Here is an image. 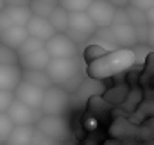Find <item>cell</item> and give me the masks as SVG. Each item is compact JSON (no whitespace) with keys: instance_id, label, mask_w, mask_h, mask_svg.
Returning a JSON list of instances; mask_svg holds the SVG:
<instances>
[{"instance_id":"obj_11","label":"cell","mask_w":154,"mask_h":145,"mask_svg":"<svg viewBox=\"0 0 154 145\" xmlns=\"http://www.w3.org/2000/svg\"><path fill=\"white\" fill-rule=\"evenodd\" d=\"M5 115H7V118L11 120V124H13L14 127H16V125H34L36 120L41 116L39 111H32L31 108L23 106V104L18 102V100H13V102H11V106L7 108Z\"/></svg>"},{"instance_id":"obj_9","label":"cell","mask_w":154,"mask_h":145,"mask_svg":"<svg viewBox=\"0 0 154 145\" xmlns=\"http://www.w3.org/2000/svg\"><path fill=\"white\" fill-rule=\"evenodd\" d=\"M43 140L45 138L34 129V125H16L4 145H43Z\"/></svg>"},{"instance_id":"obj_13","label":"cell","mask_w":154,"mask_h":145,"mask_svg":"<svg viewBox=\"0 0 154 145\" xmlns=\"http://www.w3.org/2000/svg\"><path fill=\"white\" fill-rule=\"evenodd\" d=\"M25 31H27L29 38L39 39V41H43V43L56 34V31L50 27L48 20L39 18V16H31V18H29V22L25 23Z\"/></svg>"},{"instance_id":"obj_18","label":"cell","mask_w":154,"mask_h":145,"mask_svg":"<svg viewBox=\"0 0 154 145\" xmlns=\"http://www.w3.org/2000/svg\"><path fill=\"white\" fill-rule=\"evenodd\" d=\"M129 91H131V88H129L125 82H120V84H116V86L108 88L100 97H102L109 106H118V104H124V100L127 99Z\"/></svg>"},{"instance_id":"obj_25","label":"cell","mask_w":154,"mask_h":145,"mask_svg":"<svg viewBox=\"0 0 154 145\" xmlns=\"http://www.w3.org/2000/svg\"><path fill=\"white\" fill-rule=\"evenodd\" d=\"M124 13H125V16H127V22H129L133 27H140V25L149 23L145 13H143V11H138V9H134V7H131V5H127V7L124 9Z\"/></svg>"},{"instance_id":"obj_12","label":"cell","mask_w":154,"mask_h":145,"mask_svg":"<svg viewBox=\"0 0 154 145\" xmlns=\"http://www.w3.org/2000/svg\"><path fill=\"white\" fill-rule=\"evenodd\" d=\"M111 36L115 39L116 48H133L138 45L136 41V31L131 23H124V25H111L109 27Z\"/></svg>"},{"instance_id":"obj_1","label":"cell","mask_w":154,"mask_h":145,"mask_svg":"<svg viewBox=\"0 0 154 145\" xmlns=\"http://www.w3.org/2000/svg\"><path fill=\"white\" fill-rule=\"evenodd\" d=\"M134 68V52L133 48H115L106 52L86 65V75L90 81L111 79L118 73Z\"/></svg>"},{"instance_id":"obj_20","label":"cell","mask_w":154,"mask_h":145,"mask_svg":"<svg viewBox=\"0 0 154 145\" xmlns=\"http://www.w3.org/2000/svg\"><path fill=\"white\" fill-rule=\"evenodd\" d=\"M109 111H111L109 104H108L100 95H93V97L88 99V113L93 115V116H97L100 122H102L104 116L109 115Z\"/></svg>"},{"instance_id":"obj_3","label":"cell","mask_w":154,"mask_h":145,"mask_svg":"<svg viewBox=\"0 0 154 145\" xmlns=\"http://www.w3.org/2000/svg\"><path fill=\"white\" fill-rule=\"evenodd\" d=\"M70 106V93H66L59 86H50L43 91L41 100V113L45 116H65Z\"/></svg>"},{"instance_id":"obj_23","label":"cell","mask_w":154,"mask_h":145,"mask_svg":"<svg viewBox=\"0 0 154 145\" xmlns=\"http://www.w3.org/2000/svg\"><path fill=\"white\" fill-rule=\"evenodd\" d=\"M90 4H91V0H57V7H61L68 14L70 13H86Z\"/></svg>"},{"instance_id":"obj_10","label":"cell","mask_w":154,"mask_h":145,"mask_svg":"<svg viewBox=\"0 0 154 145\" xmlns=\"http://www.w3.org/2000/svg\"><path fill=\"white\" fill-rule=\"evenodd\" d=\"M29 7H11L5 5L0 11V31L9 29V27H25V23L31 18Z\"/></svg>"},{"instance_id":"obj_7","label":"cell","mask_w":154,"mask_h":145,"mask_svg":"<svg viewBox=\"0 0 154 145\" xmlns=\"http://www.w3.org/2000/svg\"><path fill=\"white\" fill-rule=\"evenodd\" d=\"M116 9L108 0H91L90 7L86 9V14L93 22L95 29H108L113 23Z\"/></svg>"},{"instance_id":"obj_27","label":"cell","mask_w":154,"mask_h":145,"mask_svg":"<svg viewBox=\"0 0 154 145\" xmlns=\"http://www.w3.org/2000/svg\"><path fill=\"white\" fill-rule=\"evenodd\" d=\"M81 124H82V129H84L86 133H95V131H99V127H100V120H99L97 116L90 115L88 111L82 115Z\"/></svg>"},{"instance_id":"obj_33","label":"cell","mask_w":154,"mask_h":145,"mask_svg":"<svg viewBox=\"0 0 154 145\" xmlns=\"http://www.w3.org/2000/svg\"><path fill=\"white\" fill-rule=\"evenodd\" d=\"M4 7H5V0H0V11H2Z\"/></svg>"},{"instance_id":"obj_22","label":"cell","mask_w":154,"mask_h":145,"mask_svg":"<svg viewBox=\"0 0 154 145\" xmlns=\"http://www.w3.org/2000/svg\"><path fill=\"white\" fill-rule=\"evenodd\" d=\"M47 20H48L50 27H52L56 32H59V34H65V32H66V27H68V13L63 11L61 7H56V9L50 13V16H48Z\"/></svg>"},{"instance_id":"obj_2","label":"cell","mask_w":154,"mask_h":145,"mask_svg":"<svg viewBox=\"0 0 154 145\" xmlns=\"http://www.w3.org/2000/svg\"><path fill=\"white\" fill-rule=\"evenodd\" d=\"M45 73L48 75L50 82L54 86L63 88L66 93L75 91L82 84L81 82V59H50Z\"/></svg>"},{"instance_id":"obj_14","label":"cell","mask_w":154,"mask_h":145,"mask_svg":"<svg viewBox=\"0 0 154 145\" xmlns=\"http://www.w3.org/2000/svg\"><path fill=\"white\" fill-rule=\"evenodd\" d=\"M22 81V68L18 65H0V90L13 93Z\"/></svg>"},{"instance_id":"obj_17","label":"cell","mask_w":154,"mask_h":145,"mask_svg":"<svg viewBox=\"0 0 154 145\" xmlns=\"http://www.w3.org/2000/svg\"><path fill=\"white\" fill-rule=\"evenodd\" d=\"M108 134H109V138H115V140L134 136V125L125 116H118V118H115L111 122V125L108 129Z\"/></svg>"},{"instance_id":"obj_19","label":"cell","mask_w":154,"mask_h":145,"mask_svg":"<svg viewBox=\"0 0 154 145\" xmlns=\"http://www.w3.org/2000/svg\"><path fill=\"white\" fill-rule=\"evenodd\" d=\"M29 11L32 16H39V18H48L50 13L57 7V0H29Z\"/></svg>"},{"instance_id":"obj_28","label":"cell","mask_w":154,"mask_h":145,"mask_svg":"<svg viewBox=\"0 0 154 145\" xmlns=\"http://www.w3.org/2000/svg\"><path fill=\"white\" fill-rule=\"evenodd\" d=\"M13 124H11V120L7 118V115L5 113H0V145L5 143V140H7V136H9V133L13 131Z\"/></svg>"},{"instance_id":"obj_16","label":"cell","mask_w":154,"mask_h":145,"mask_svg":"<svg viewBox=\"0 0 154 145\" xmlns=\"http://www.w3.org/2000/svg\"><path fill=\"white\" fill-rule=\"evenodd\" d=\"M27 38H29V34H27L25 27H9V29H4L0 32V45L16 52Z\"/></svg>"},{"instance_id":"obj_21","label":"cell","mask_w":154,"mask_h":145,"mask_svg":"<svg viewBox=\"0 0 154 145\" xmlns=\"http://www.w3.org/2000/svg\"><path fill=\"white\" fill-rule=\"evenodd\" d=\"M22 81H25V82H29V84L36 86V88H39V90H47V88H50V86H52V82H50L48 75H47L45 72L22 70Z\"/></svg>"},{"instance_id":"obj_15","label":"cell","mask_w":154,"mask_h":145,"mask_svg":"<svg viewBox=\"0 0 154 145\" xmlns=\"http://www.w3.org/2000/svg\"><path fill=\"white\" fill-rule=\"evenodd\" d=\"M50 57L48 54L45 52V48L36 50L29 56H23V57H18V66L22 70H32V72H45L47 65H48Z\"/></svg>"},{"instance_id":"obj_34","label":"cell","mask_w":154,"mask_h":145,"mask_svg":"<svg viewBox=\"0 0 154 145\" xmlns=\"http://www.w3.org/2000/svg\"><path fill=\"white\" fill-rule=\"evenodd\" d=\"M0 32H2V31H0Z\"/></svg>"},{"instance_id":"obj_8","label":"cell","mask_w":154,"mask_h":145,"mask_svg":"<svg viewBox=\"0 0 154 145\" xmlns=\"http://www.w3.org/2000/svg\"><path fill=\"white\" fill-rule=\"evenodd\" d=\"M43 91L45 90H39V88L25 82V81H20V84L13 91V97H14V100L22 102L23 106L31 108L32 111H39L41 109V100H43Z\"/></svg>"},{"instance_id":"obj_4","label":"cell","mask_w":154,"mask_h":145,"mask_svg":"<svg viewBox=\"0 0 154 145\" xmlns=\"http://www.w3.org/2000/svg\"><path fill=\"white\" fill-rule=\"evenodd\" d=\"M95 25L90 20L86 13H70L68 14V27H66V36L70 38L75 45L88 43L95 34Z\"/></svg>"},{"instance_id":"obj_31","label":"cell","mask_w":154,"mask_h":145,"mask_svg":"<svg viewBox=\"0 0 154 145\" xmlns=\"http://www.w3.org/2000/svg\"><path fill=\"white\" fill-rule=\"evenodd\" d=\"M115 9H125L129 5V0H108Z\"/></svg>"},{"instance_id":"obj_24","label":"cell","mask_w":154,"mask_h":145,"mask_svg":"<svg viewBox=\"0 0 154 145\" xmlns=\"http://www.w3.org/2000/svg\"><path fill=\"white\" fill-rule=\"evenodd\" d=\"M41 48H45V43H43V41L34 39V38H27V39L20 45V48L16 50V56H18V57H23V56H29V54H32V52H36V50H41Z\"/></svg>"},{"instance_id":"obj_29","label":"cell","mask_w":154,"mask_h":145,"mask_svg":"<svg viewBox=\"0 0 154 145\" xmlns=\"http://www.w3.org/2000/svg\"><path fill=\"white\" fill-rule=\"evenodd\" d=\"M0 65H18V56L14 50L0 45Z\"/></svg>"},{"instance_id":"obj_5","label":"cell","mask_w":154,"mask_h":145,"mask_svg":"<svg viewBox=\"0 0 154 145\" xmlns=\"http://www.w3.org/2000/svg\"><path fill=\"white\" fill-rule=\"evenodd\" d=\"M34 129L43 138L54 140V142H65L70 134V125L65 120V116H45V115H41L34 124Z\"/></svg>"},{"instance_id":"obj_32","label":"cell","mask_w":154,"mask_h":145,"mask_svg":"<svg viewBox=\"0 0 154 145\" xmlns=\"http://www.w3.org/2000/svg\"><path fill=\"white\" fill-rule=\"evenodd\" d=\"M102 145H122L118 140H115V138H108V140H104L102 142Z\"/></svg>"},{"instance_id":"obj_26","label":"cell","mask_w":154,"mask_h":145,"mask_svg":"<svg viewBox=\"0 0 154 145\" xmlns=\"http://www.w3.org/2000/svg\"><path fill=\"white\" fill-rule=\"evenodd\" d=\"M129 5L138 9V11H143L145 16H147V22L152 23V13H154V0H129Z\"/></svg>"},{"instance_id":"obj_30","label":"cell","mask_w":154,"mask_h":145,"mask_svg":"<svg viewBox=\"0 0 154 145\" xmlns=\"http://www.w3.org/2000/svg\"><path fill=\"white\" fill-rule=\"evenodd\" d=\"M13 100H14L13 93H9V91H2V90H0V113H5L7 108L11 106Z\"/></svg>"},{"instance_id":"obj_6","label":"cell","mask_w":154,"mask_h":145,"mask_svg":"<svg viewBox=\"0 0 154 145\" xmlns=\"http://www.w3.org/2000/svg\"><path fill=\"white\" fill-rule=\"evenodd\" d=\"M45 52L48 54L50 59H74L79 57L77 45L66 36L56 32L50 39L45 41Z\"/></svg>"}]
</instances>
